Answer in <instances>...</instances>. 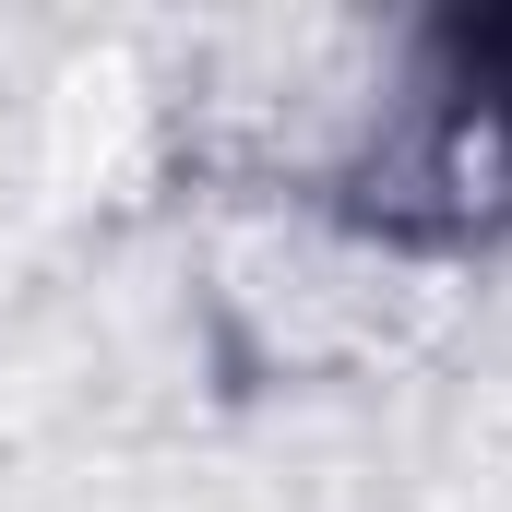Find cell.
I'll return each mask as SVG.
<instances>
[{
    "mask_svg": "<svg viewBox=\"0 0 512 512\" xmlns=\"http://www.w3.org/2000/svg\"><path fill=\"white\" fill-rule=\"evenodd\" d=\"M346 215L417 251L512 239V12H465L417 36L405 96L346 167Z\"/></svg>",
    "mask_w": 512,
    "mask_h": 512,
    "instance_id": "6da1fadb",
    "label": "cell"
}]
</instances>
